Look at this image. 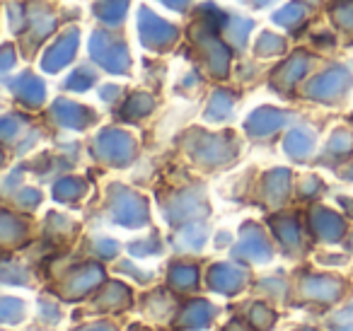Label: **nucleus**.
<instances>
[{"label": "nucleus", "mask_w": 353, "mask_h": 331, "mask_svg": "<svg viewBox=\"0 0 353 331\" xmlns=\"http://www.w3.org/2000/svg\"><path fill=\"white\" fill-rule=\"evenodd\" d=\"M196 266H189V263H176V266H172L170 271V283L172 288H176V290H192V288H196Z\"/></svg>", "instance_id": "12"}, {"label": "nucleus", "mask_w": 353, "mask_h": 331, "mask_svg": "<svg viewBox=\"0 0 353 331\" xmlns=\"http://www.w3.org/2000/svg\"><path fill=\"white\" fill-rule=\"evenodd\" d=\"M128 300H131V292L121 283H109L104 288V292L97 295V307H102V310H123L128 305Z\"/></svg>", "instance_id": "9"}, {"label": "nucleus", "mask_w": 353, "mask_h": 331, "mask_svg": "<svg viewBox=\"0 0 353 331\" xmlns=\"http://www.w3.org/2000/svg\"><path fill=\"white\" fill-rule=\"evenodd\" d=\"M351 249H353V242H351Z\"/></svg>", "instance_id": "30"}, {"label": "nucleus", "mask_w": 353, "mask_h": 331, "mask_svg": "<svg viewBox=\"0 0 353 331\" xmlns=\"http://www.w3.org/2000/svg\"><path fill=\"white\" fill-rule=\"evenodd\" d=\"M203 242H206V228H201V225H196V228H187L182 234H179V239H176V249H194V252H199V249L203 247Z\"/></svg>", "instance_id": "14"}, {"label": "nucleus", "mask_w": 353, "mask_h": 331, "mask_svg": "<svg viewBox=\"0 0 353 331\" xmlns=\"http://www.w3.org/2000/svg\"><path fill=\"white\" fill-rule=\"evenodd\" d=\"M281 121H283V117H281L279 112H274V109H261V112H256L254 117L247 121V128H250V133H254V136H266V133H274L276 128L281 126Z\"/></svg>", "instance_id": "10"}, {"label": "nucleus", "mask_w": 353, "mask_h": 331, "mask_svg": "<svg viewBox=\"0 0 353 331\" xmlns=\"http://www.w3.org/2000/svg\"><path fill=\"white\" fill-rule=\"evenodd\" d=\"M298 331H317V329H310V326H305V329H298Z\"/></svg>", "instance_id": "28"}, {"label": "nucleus", "mask_w": 353, "mask_h": 331, "mask_svg": "<svg viewBox=\"0 0 353 331\" xmlns=\"http://www.w3.org/2000/svg\"><path fill=\"white\" fill-rule=\"evenodd\" d=\"M85 109L75 107V104H56V119L68 128H83L85 123Z\"/></svg>", "instance_id": "13"}, {"label": "nucleus", "mask_w": 353, "mask_h": 331, "mask_svg": "<svg viewBox=\"0 0 353 331\" xmlns=\"http://www.w3.org/2000/svg\"><path fill=\"white\" fill-rule=\"evenodd\" d=\"M332 150L334 152H346L351 150V136L348 133H336L332 141Z\"/></svg>", "instance_id": "22"}, {"label": "nucleus", "mask_w": 353, "mask_h": 331, "mask_svg": "<svg viewBox=\"0 0 353 331\" xmlns=\"http://www.w3.org/2000/svg\"><path fill=\"white\" fill-rule=\"evenodd\" d=\"M235 254L252 259V261H266V259L271 257V247L256 225H247V228L242 230V239H240V244H237Z\"/></svg>", "instance_id": "5"}, {"label": "nucleus", "mask_w": 353, "mask_h": 331, "mask_svg": "<svg viewBox=\"0 0 353 331\" xmlns=\"http://www.w3.org/2000/svg\"><path fill=\"white\" fill-rule=\"evenodd\" d=\"M276 230H279V237L283 239V244H288V247H298L300 234H298V225H295V220H288V218L279 220Z\"/></svg>", "instance_id": "19"}, {"label": "nucleus", "mask_w": 353, "mask_h": 331, "mask_svg": "<svg viewBox=\"0 0 353 331\" xmlns=\"http://www.w3.org/2000/svg\"><path fill=\"white\" fill-rule=\"evenodd\" d=\"M334 331H353V321H346V324H341V326H336Z\"/></svg>", "instance_id": "27"}, {"label": "nucleus", "mask_w": 353, "mask_h": 331, "mask_svg": "<svg viewBox=\"0 0 353 331\" xmlns=\"http://www.w3.org/2000/svg\"><path fill=\"white\" fill-rule=\"evenodd\" d=\"M276 321V314L264 305V302H256V305L250 307V324L254 326L256 331H266L271 329Z\"/></svg>", "instance_id": "15"}, {"label": "nucleus", "mask_w": 353, "mask_h": 331, "mask_svg": "<svg viewBox=\"0 0 353 331\" xmlns=\"http://www.w3.org/2000/svg\"><path fill=\"white\" fill-rule=\"evenodd\" d=\"M285 194H288V174L285 172H274L269 177V199L281 201Z\"/></svg>", "instance_id": "18"}, {"label": "nucleus", "mask_w": 353, "mask_h": 331, "mask_svg": "<svg viewBox=\"0 0 353 331\" xmlns=\"http://www.w3.org/2000/svg\"><path fill=\"white\" fill-rule=\"evenodd\" d=\"M102 278H104V273L99 266H85L68 281L65 292H68V297H83V295H88L92 288H97L99 283H102Z\"/></svg>", "instance_id": "8"}, {"label": "nucleus", "mask_w": 353, "mask_h": 331, "mask_svg": "<svg viewBox=\"0 0 353 331\" xmlns=\"http://www.w3.org/2000/svg\"><path fill=\"white\" fill-rule=\"evenodd\" d=\"M351 179H353V172H351Z\"/></svg>", "instance_id": "29"}, {"label": "nucleus", "mask_w": 353, "mask_h": 331, "mask_svg": "<svg viewBox=\"0 0 353 331\" xmlns=\"http://www.w3.org/2000/svg\"><path fill=\"white\" fill-rule=\"evenodd\" d=\"M78 331H117V324L112 321H94V324H85Z\"/></svg>", "instance_id": "25"}, {"label": "nucleus", "mask_w": 353, "mask_h": 331, "mask_svg": "<svg viewBox=\"0 0 353 331\" xmlns=\"http://www.w3.org/2000/svg\"><path fill=\"white\" fill-rule=\"evenodd\" d=\"M17 201H22V205L32 208V205L39 203V201H41V194H39V191H34V189H25L20 196H17Z\"/></svg>", "instance_id": "24"}, {"label": "nucleus", "mask_w": 353, "mask_h": 331, "mask_svg": "<svg viewBox=\"0 0 353 331\" xmlns=\"http://www.w3.org/2000/svg\"><path fill=\"white\" fill-rule=\"evenodd\" d=\"M343 292V285L339 278L329 276H307L303 281V295L314 302H336Z\"/></svg>", "instance_id": "4"}, {"label": "nucleus", "mask_w": 353, "mask_h": 331, "mask_svg": "<svg viewBox=\"0 0 353 331\" xmlns=\"http://www.w3.org/2000/svg\"><path fill=\"white\" fill-rule=\"evenodd\" d=\"M247 283V273L240 266H232V263H218L208 273V285L211 290L223 292V295H232V292H240Z\"/></svg>", "instance_id": "3"}, {"label": "nucleus", "mask_w": 353, "mask_h": 331, "mask_svg": "<svg viewBox=\"0 0 353 331\" xmlns=\"http://www.w3.org/2000/svg\"><path fill=\"white\" fill-rule=\"evenodd\" d=\"M85 186L80 179H61L59 184L54 186V196L59 201H75L78 196H83Z\"/></svg>", "instance_id": "16"}, {"label": "nucleus", "mask_w": 353, "mask_h": 331, "mask_svg": "<svg viewBox=\"0 0 353 331\" xmlns=\"http://www.w3.org/2000/svg\"><path fill=\"white\" fill-rule=\"evenodd\" d=\"M94 249L99 252V257H114L119 247H117V242H112V239H97Z\"/></svg>", "instance_id": "23"}, {"label": "nucleus", "mask_w": 353, "mask_h": 331, "mask_svg": "<svg viewBox=\"0 0 353 331\" xmlns=\"http://www.w3.org/2000/svg\"><path fill=\"white\" fill-rule=\"evenodd\" d=\"M216 314L211 302L206 300H192L179 314V326L187 331H201L206 326H211V319Z\"/></svg>", "instance_id": "6"}, {"label": "nucleus", "mask_w": 353, "mask_h": 331, "mask_svg": "<svg viewBox=\"0 0 353 331\" xmlns=\"http://www.w3.org/2000/svg\"><path fill=\"white\" fill-rule=\"evenodd\" d=\"M117 199L112 201V215L119 225H126V228H141L148 220V208L143 203V199H138L136 194H128L121 186H114L112 191Z\"/></svg>", "instance_id": "1"}, {"label": "nucleus", "mask_w": 353, "mask_h": 331, "mask_svg": "<svg viewBox=\"0 0 353 331\" xmlns=\"http://www.w3.org/2000/svg\"><path fill=\"white\" fill-rule=\"evenodd\" d=\"M94 152H97L102 160L114 162V165H123V162H128L133 155V141L121 131H107L99 136Z\"/></svg>", "instance_id": "2"}, {"label": "nucleus", "mask_w": 353, "mask_h": 331, "mask_svg": "<svg viewBox=\"0 0 353 331\" xmlns=\"http://www.w3.org/2000/svg\"><path fill=\"white\" fill-rule=\"evenodd\" d=\"M225 331H250V329L245 324H240V321H232V324L225 326Z\"/></svg>", "instance_id": "26"}, {"label": "nucleus", "mask_w": 353, "mask_h": 331, "mask_svg": "<svg viewBox=\"0 0 353 331\" xmlns=\"http://www.w3.org/2000/svg\"><path fill=\"white\" fill-rule=\"evenodd\" d=\"M39 317L46 321V324H56L61 319V310H59V302H51V300H41L39 302Z\"/></svg>", "instance_id": "21"}, {"label": "nucleus", "mask_w": 353, "mask_h": 331, "mask_svg": "<svg viewBox=\"0 0 353 331\" xmlns=\"http://www.w3.org/2000/svg\"><path fill=\"white\" fill-rule=\"evenodd\" d=\"M312 133L303 131V128H298V131L288 133V138H285V150H288L290 157H295V160H305L307 155H312Z\"/></svg>", "instance_id": "11"}, {"label": "nucleus", "mask_w": 353, "mask_h": 331, "mask_svg": "<svg viewBox=\"0 0 353 331\" xmlns=\"http://www.w3.org/2000/svg\"><path fill=\"white\" fill-rule=\"evenodd\" d=\"M0 314H3L6 324H17V321H22V314H25V302L15 300V297H3Z\"/></svg>", "instance_id": "17"}, {"label": "nucleus", "mask_w": 353, "mask_h": 331, "mask_svg": "<svg viewBox=\"0 0 353 331\" xmlns=\"http://www.w3.org/2000/svg\"><path fill=\"white\" fill-rule=\"evenodd\" d=\"M172 312V302L167 300L162 292H157V295H152L150 297V302H148V314H152L155 319H165L167 314Z\"/></svg>", "instance_id": "20"}, {"label": "nucleus", "mask_w": 353, "mask_h": 331, "mask_svg": "<svg viewBox=\"0 0 353 331\" xmlns=\"http://www.w3.org/2000/svg\"><path fill=\"white\" fill-rule=\"evenodd\" d=\"M312 230L319 239H324V242H336V239L343 234V220L339 218V215L329 213V210L317 208L312 213Z\"/></svg>", "instance_id": "7"}]
</instances>
